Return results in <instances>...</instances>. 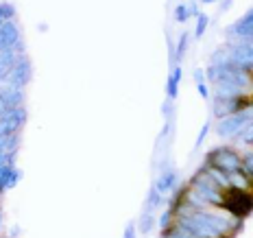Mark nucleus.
<instances>
[{"label": "nucleus", "instance_id": "4468645a", "mask_svg": "<svg viewBox=\"0 0 253 238\" xmlns=\"http://www.w3.org/2000/svg\"><path fill=\"white\" fill-rule=\"evenodd\" d=\"M151 230H153V214L144 212L142 214V221H140V232L142 234H149Z\"/></svg>", "mask_w": 253, "mask_h": 238}, {"label": "nucleus", "instance_id": "412c9836", "mask_svg": "<svg viewBox=\"0 0 253 238\" xmlns=\"http://www.w3.org/2000/svg\"><path fill=\"white\" fill-rule=\"evenodd\" d=\"M218 238H234V236H231V234H225V236H218Z\"/></svg>", "mask_w": 253, "mask_h": 238}, {"label": "nucleus", "instance_id": "7ed1b4c3", "mask_svg": "<svg viewBox=\"0 0 253 238\" xmlns=\"http://www.w3.org/2000/svg\"><path fill=\"white\" fill-rule=\"evenodd\" d=\"M251 120H253V105L247 107V109H242V112H238V114L218 118V123H216V134L225 140H231V138H236V136H238Z\"/></svg>", "mask_w": 253, "mask_h": 238}, {"label": "nucleus", "instance_id": "0eeeda50", "mask_svg": "<svg viewBox=\"0 0 253 238\" xmlns=\"http://www.w3.org/2000/svg\"><path fill=\"white\" fill-rule=\"evenodd\" d=\"M181 66H175L170 70V77H168V88H166V94H168V100H175L179 96V83H181Z\"/></svg>", "mask_w": 253, "mask_h": 238}, {"label": "nucleus", "instance_id": "6ab92c4d", "mask_svg": "<svg viewBox=\"0 0 253 238\" xmlns=\"http://www.w3.org/2000/svg\"><path fill=\"white\" fill-rule=\"evenodd\" d=\"M245 20H247V22H251V24H253V9H249V11L245 13Z\"/></svg>", "mask_w": 253, "mask_h": 238}, {"label": "nucleus", "instance_id": "1a4fd4ad", "mask_svg": "<svg viewBox=\"0 0 253 238\" xmlns=\"http://www.w3.org/2000/svg\"><path fill=\"white\" fill-rule=\"evenodd\" d=\"M194 81H197V90L203 98H210V90L205 83V70H194Z\"/></svg>", "mask_w": 253, "mask_h": 238}, {"label": "nucleus", "instance_id": "9d476101", "mask_svg": "<svg viewBox=\"0 0 253 238\" xmlns=\"http://www.w3.org/2000/svg\"><path fill=\"white\" fill-rule=\"evenodd\" d=\"M186 48H188V33H181V35H179V42H177V48H175V57H172V61L181 63L183 55H186Z\"/></svg>", "mask_w": 253, "mask_h": 238}, {"label": "nucleus", "instance_id": "f3484780", "mask_svg": "<svg viewBox=\"0 0 253 238\" xmlns=\"http://www.w3.org/2000/svg\"><path fill=\"white\" fill-rule=\"evenodd\" d=\"M210 129H212V125L205 123V125H203V129H201V134H199V138H197V149H199V146H201L203 142H205V136L210 134Z\"/></svg>", "mask_w": 253, "mask_h": 238}, {"label": "nucleus", "instance_id": "423d86ee", "mask_svg": "<svg viewBox=\"0 0 253 238\" xmlns=\"http://www.w3.org/2000/svg\"><path fill=\"white\" fill-rule=\"evenodd\" d=\"M175 184H177V173L172 171V168H162V175L157 177V182L153 188L164 197V194H168L170 190H175Z\"/></svg>", "mask_w": 253, "mask_h": 238}, {"label": "nucleus", "instance_id": "f8f14e48", "mask_svg": "<svg viewBox=\"0 0 253 238\" xmlns=\"http://www.w3.org/2000/svg\"><path fill=\"white\" fill-rule=\"evenodd\" d=\"M208 24H210V18L205 13H197V29H194V35L197 38H203L205 31H208Z\"/></svg>", "mask_w": 253, "mask_h": 238}, {"label": "nucleus", "instance_id": "f257e3e1", "mask_svg": "<svg viewBox=\"0 0 253 238\" xmlns=\"http://www.w3.org/2000/svg\"><path fill=\"white\" fill-rule=\"evenodd\" d=\"M220 208L225 212H229L234 219H245L253 212V192L251 190H236V188H229L225 190V199H223V205Z\"/></svg>", "mask_w": 253, "mask_h": 238}, {"label": "nucleus", "instance_id": "6e6552de", "mask_svg": "<svg viewBox=\"0 0 253 238\" xmlns=\"http://www.w3.org/2000/svg\"><path fill=\"white\" fill-rule=\"evenodd\" d=\"M162 199H164V197H162V194L157 192L155 188H151V192H149V199H146V208H144V212L153 214V212H155V210H157V208H160V205H162Z\"/></svg>", "mask_w": 253, "mask_h": 238}, {"label": "nucleus", "instance_id": "f03ea898", "mask_svg": "<svg viewBox=\"0 0 253 238\" xmlns=\"http://www.w3.org/2000/svg\"><path fill=\"white\" fill-rule=\"evenodd\" d=\"M205 164H210V166L214 168H220V171H225L229 175V173H236V171H242V155L238 151L229 149V146H216L208 153V157H205Z\"/></svg>", "mask_w": 253, "mask_h": 238}, {"label": "nucleus", "instance_id": "dca6fc26", "mask_svg": "<svg viewBox=\"0 0 253 238\" xmlns=\"http://www.w3.org/2000/svg\"><path fill=\"white\" fill-rule=\"evenodd\" d=\"M242 166H245L247 175H249L251 182H253V153H247V155L242 157ZM251 192H253V186H251Z\"/></svg>", "mask_w": 253, "mask_h": 238}, {"label": "nucleus", "instance_id": "39448f33", "mask_svg": "<svg viewBox=\"0 0 253 238\" xmlns=\"http://www.w3.org/2000/svg\"><path fill=\"white\" fill-rule=\"evenodd\" d=\"M229 63L242 68L245 72H253V46H245V44H238V46H231L229 48Z\"/></svg>", "mask_w": 253, "mask_h": 238}, {"label": "nucleus", "instance_id": "9b49d317", "mask_svg": "<svg viewBox=\"0 0 253 238\" xmlns=\"http://www.w3.org/2000/svg\"><path fill=\"white\" fill-rule=\"evenodd\" d=\"M234 140H236V142H240V144H249V146L253 144V120H251V123L245 127V129L240 131L238 136H236Z\"/></svg>", "mask_w": 253, "mask_h": 238}, {"label": "nucleus", "instance_id": "20e7f679", "mask_svg": "<svg viewBox=\"0 0 253 238\" xmlns=\"http://www.w3.org/2000/svg\"><path fill=\"white\" fill-rule=\"evenodd\" d=\"M253 96L251 94H240V96H229V98H216L214 103V116L216 118H225V116L238 114L242 109L251 107Z\"/></svg>", "mask_w": 253, "mask_h": 238}, {"label": "nucleus", "instance_id": "a211bd4d", "mask_svg": "<svg viewBox=\"0 0 253 238\" xmlns=\"http://www.w3.org/2000/svg\"><path fill=\"white\" fill-rule=\"evenodd\" d=\"M135 234H138L135 225H133V223H129V225H126V230H125V236H123V238H135Z\"/></svg>", "mask_w": 253, "mask_h": 238}, {"label": "nucleus", "instance_id": "2eb2a0df", "mask_svg": "<svg viewBox=\"0 0 253 238\" xmlns=\"http://www.w3.org/2000/svg\"><path fill=\"white\" fill-rule=\"evenodd\" d=\"M188 18H190V9L186 7V4H177L175 7V20L177 22H186Z\"/></svg>", "mask_w": 253, "mask_h": 238}, {"label": "nucleus", "instance_id": "ddd939ff", "mask_svg": "<svg viewBox=\"0 0 253 238\" xmlns=\"http://www.w3.org/2000/svg\"><path fill=\"white\" fill-rule=\"evenodd\" d=\"M172 223H175V210H172V208H168L166 212L160 216V227H162V232L168 230V227H170Z\"/></svg>", "mask_w": 253, "mask_h": 238}, {"label": "nucleus", "instance_id": "aec40b11", "mask_svg": "<svg viewBox=\"0 0 253 238\" xmlns=\"http://www.w3.org/2000/svg\"><path fill=\"white\" fill-rule=\"evenodd\" d=\"M203 4H212V2H216V0H201Z\"/></svg>", "mask_w": 253, "mask_h": 238}]
</instances>
